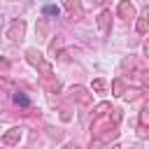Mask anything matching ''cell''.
Masks as SVG:
<instances>
[{
  "label": "cell",
  "mask_w": 149,
  "mask_h": 149,
  "mask_svg": "<svg viewBox=\"0 0 149 149\" xmlns=\"http://www.w3.org/2000/svg\"><path fill=\"white\" fill-rule=\"evenodd\" d=\"M16 102H21V105H26V102H28V98H23V95H16Z\"/></svg>",
  "instance_id": "cell-1"
}]
</instances>
